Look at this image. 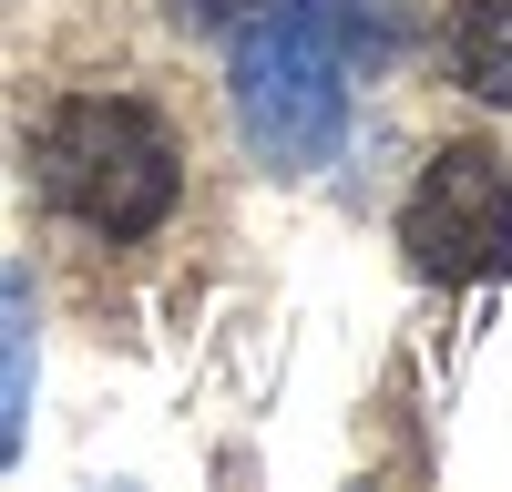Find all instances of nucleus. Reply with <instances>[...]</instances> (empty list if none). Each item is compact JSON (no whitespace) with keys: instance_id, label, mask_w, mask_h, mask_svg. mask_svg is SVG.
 I'll list each match as a JSON object with an SVG mask.
<instances>
[{"instance_id":"6","label":"nucleus","mask_w":512,"mask_h":492,"mask_svg":"<svg viewBox=\"0 0 512 492\" xmlns=\"http://www.w3.org/2000/svg\"><path fill=\"white\" fill-rule=\"evenodd\" d=\"M185 11H195V21H216V11H236V0H185Z\"/></svg>"},{"instance_id":"3","label":"nucleus","mask_w":512,"mask_h":492,"mask_svg":"<svg viewBox=\"0 0 512 492\" xmlns=\"http://www.w3.org/2000/svg\"><path fill=\"white\" fill-rule=\"evenodd\" d=\"M400 246L431 287H492L512 277V154L441 144L400 205Z\"/></svg>"},{"instance_id":"2","label":"nucleus","mask_w":512,"mask_h":492,"mask_svg":"<svg viewBox=\"0 0 512 492\" xmlns=\"http://www.w3.org/2000/svg\"><path fill=\"white\" fill-rule=\"evenodd\" d=\"M31 185L82 236L134 246V236H154L185 205V144H175V123L154 103H134V93H72V103L41 113V134H31Z\"/></svg>"},{"instance_id":"5","label":"nucleus","mask_w":512,"mask_h":492,"mask_svg":"<svg viewBox=\"0 0 512 492\" xmlns=\"http://www.w3.org/2000/svg\"><path fill=\"white\" fill-rule=\"evenodd\" d=\"M21 421H31V277L0 267V472L21 462Z\"/></svg>"},{"instance_id":"1","label":"nucleus","mask_w":512,"mask_h":492,"mask_svg":"<svg viewBox=\"0 0 512 492\" xmlns=\"http://www.w3.org/2000/svg\"><path fill=\"white\" fill-rule=\"evenodd\" d=\"M410 52V31L379 0H267L236 21L226 93L236 134L277 164V175H318L349 144V82L390 72Z\"/></svg>"},{"instance_id":"4","label":"nucleus","mask_w":512,"mask_h":492,"mask_svg":"<svg viewBox=\"0 0 512 492\" xmlns=\"http://www.w3.org/2000/svg\"><path fill=\"white\" fill-rule=\"evenodd\" d=\"M451 72H461V93L512 113V0H461L451 11Z\"/></svg>"}]
</instances>
